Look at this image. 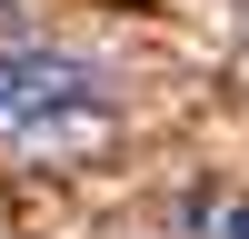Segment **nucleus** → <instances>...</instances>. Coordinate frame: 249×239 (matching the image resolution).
Masks as SVG:
<instances>
[{
	"label": "nucleus",
	"mask_w": 249,
	"mask_h": 239,
	"mask_svg": "<svg viewBox=\"0 0 249 239\" xmlns=\"http://www.w3.org/2000/svg\"><path fill=\"white\" fill-rule=\"evenodd\" d=\"M0 130L20 150H80L100 139V80L70 50H0Z\"/></svg>",
	"instance_id": "obj_1"
},
{
	"label": "nucleus",
	"mask_w": 249,
	"mask_h": 239,
	"mask_svg": "<svg viewBox=\"0 0 249 239\" xmlns=\"http://www.w3.org/2000/svg\"><path fill=\"white\" fill-rule=\"evenodd\" d=\"M210 239H249V199H230V209L210 219Z\"/></svg>",
	"instance_id": "obj_2"
}]
</instances>
